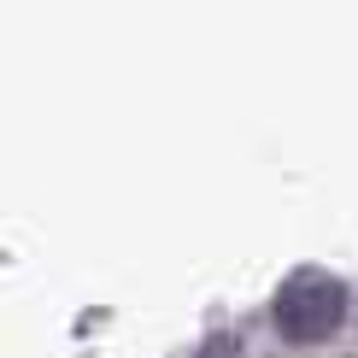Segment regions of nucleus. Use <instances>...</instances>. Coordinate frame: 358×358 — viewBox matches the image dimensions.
<instances>
[]
</instances>
